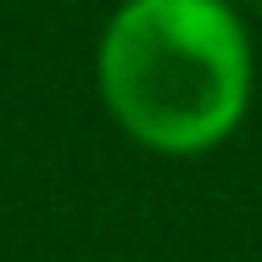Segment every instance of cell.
Instances as JSON below:
<instances>
[{
	"label": "cell",
	"mask_w": 262,
	"mask_h": 262,
	"mask_svg": "<svg viewBox=\"0 0 262 262\" xmlns=\"http://www.w3.org/2000/svg\"><path fill=\"white\" fill-rule=\"evenodd\" d=\"M101 84L128 134L157 151H201L246 112L251 45L217 0H134L101 39Z\"/></svg>",
	"instance_id": "obj_1"
}]
</instances>
